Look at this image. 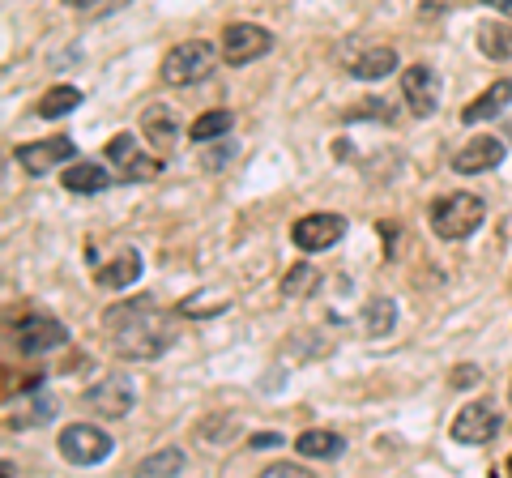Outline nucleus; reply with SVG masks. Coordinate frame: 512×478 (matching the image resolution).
<instances>
[{"mask_svg": "<svg viewBox=\"0 0 512 478\" xmlns=\"http://www.w3.org/2000/svg\"><path fill=\"white\" fill-rule=\"evenodd\" d=\"M103 329H107V346L111 355L124 363H154L163 359L175 346V316L154 304V295H137L128 304H111L103 312Z\"/></svg>", "mask_w": 512, "mask_h": 478, "instance_id": "obj_1", "label": "nucleus"}, {"mask_svg": "<svg viewBox=\"0 0 512 478\" xmlns=\"http://www.w3.org/2000/svg\"><path fill=\"white\" fill-rule=\"evenodd\" d=\"M218 52H222V47L205 43V39H184V43H175L171 52L163 56L158 77H163L167 86H201L205 77H214Z\"/></svg>", "mask_w": 512, "mask_h": 478, "instance_id": "obj_2", "label": "nucleus"}, {"mask_svg": "<svg viewBox=\"0 0 512 478\" xmlns=\"http://www.w3.org/2000/svg\"><path fill=\"white\" fill-rule=\"evenodd\" d=\"M483 218H487V205L474 193H448L431 205V231L440 239H448V244L470 239L478 227H483Z\"/></svg>", "mask_w": 512, "mask_h": 478, "instance_id": "obj_3", "label": "nucleus"}, {"mask_svg": "<svg viewBox=\"0 0 512 478\" xmlns=\"http://www.w3.org/2000/svg\"><path fill=\"white\" fill-rule=\"evenodd\" d=\"M56 449H60V457L69 461V466H99V461L111 457L116 444H111V436L103 432V427H94V423H69L60 432Z\"/></svg>", "mask_w": 512, "mask_h": 478, "instance_id": "obj_4", "label": "nucleus"}, {"mask_svg": "<svg viewBox=\"0 0 512 478\" xmlns=\"http://www.w3.org/2000/svg\"><path fill=\"white\" fill-rule=\"evenodd\" d=\"M218 47H222V60L239 69V65H252V60L274 52V35L256 22H231V26H222Z\"/></svg>", "mask_w": 512, "mask_h": 478, "instance_id": "obj_5", "label": "nucleus"}, {"mask_svg": "<svg viewBox=\"0 0 512 478\" xmlns=\"http://www.w3.org/2000/svg\"><path fill=\"white\" fill-rule=\"evenodd\" d=\"M13 342H18V355H52V350H60L64 342H69V329H64L56 316H22L18 329H13Z\"/></svg>", "mask_w": 512, "mask_h": 478, "instance_id": "obj_6", "label": "nucleus"}, {"mask_svg": "<svg viewBox=\"0 0 512 478\" xmlns=\"http://www.w3.org/2000/svg\"><path fill=\"white\" fill-rule=\"evenodd\" d=\"M103 154H107V163H116L120 180H128V184L154 180V175L163 171V163H158V154H141V146H137V137H133V133L111 137Z\"/></svg>", "mask_w": 512, "mask_h": 478, "instance_id": "obj_7", "label": "nucleus"}, {"mask_svg": "<svg viewBox=\"0 0 512 478\" xmlns=\"http://www.w3.org/2000/svg\"><path fill=\"white\" fill-rule=\"evenodd\" d=\"M86 406L99 414V419H124V414L137 406V389L124 372H111L99 380V385L86 389Z\"/></svg>", "mask_w": 512, "mask_h": 478, "instance_id": "obj_8", "label": "nucleus"}, {"mask_svg": "<svg viewBox=\"0 0 512 478\" xmlns=\"http://www.w3.org/2000/svg\"><path fill=\"white\" fill-rule=\"evenodd\" d=\"M495 436H500V410H495V402H470V406L457 410V419H453L457 444L483 449V444H491Z\"/></svg>", "mask_w": 512, "mask_h": 478, "instance_id": "obj_9", "label": "nucleus"}, {"mask_svg": "<svg viewBox=\"0 0 512 478\" xmlns=\"http://www.w3.org/2000/svg\"><path fill=\"white\" fill-rule=\"evenodd\" d=\"M402 99L410 107V116H436L440 111V73L431 65H410L402 69Z\"/></svg>", "mask_w": 512, "mask_h": 478, "instance_id": "obj_10", "label": "nucleus"}, {"mask_svg": "<svg viewBox=\"0 0 512 478\" xmlns=\"http://www.w3.org/2000/svg\"><path fill=\"white\" fill-rule=\"evenodd\" d=\"M73 158H77L73 137H43V141H22L18 146V163L30 175H47L52 167H69Z\"/></svg>", "mask_w": 512, "mask_h": 478, "instance_id": "obj_11", "label": "nucleus"}, {"mask_svg": "<svg viewBox=\"0 0 512 478\" xmlns=\"http://www.w3.org/2000/svg\"><path fill=\"white\" fill-rule=\"evenodd\" d=\"M346 235V218L342 214H303L295 227H291V239H295V248L299 252H325L333 248L338 239Z\"/></svg>", "mask_w": 512, "mask_h": 478, "instance_id": "obj_12", "label": "nucleus"}, {"mask_svg": "<svg viewBox=\"0 0 512 478\" xmlns=\"http://www.w3.org/2000/svg\"><path fill=\"white\" fill-rule=\"evenodd\" d=\"M141 274H146V261H141V252L133 244H120L111 257L94 269V282L103 286V291H128Z\"/></svg>", "mask_w": 512, "mask_h": 478, "instance_id": "obj_13", "label": "nucleus"}, {"mask_svg": "<svg viewBox=\"0 0 512 478\" xmlns=\"http://www.w3.org/2000/svg\"><path fill=\"white\" fill-rule=\"evenodd\" d=\"M500 163H504V141L491 137V133L470 137L466 146L453 154V171H457V175H483V171L500 167Z\"/></svg>", "mask_w": 512, "mask_h": 478, "instance_id": "obj_14", "label": "nucleus"}, {"mask_svg": "<svg viewBox=\"0 0 512 478\" xmlns=\"http://www.w3.org/2000/svg\"><path fill=\"white\" fill-rule=\"evenodd\" d=\"M180 120H175V111L167 103H150L146 111H141V137L154 146V154H171L175 146H180Z\"/></svg>", "mask_w": 512, "mask_h": 478, "instance_id": "obj_15", "label": "nucleus"}, {"mask_svg": "<svg viewBox=\"0 0 512 478\" xmlns=\"http://www.w3.org/2000/svg\"><path fill=\"white\" fill-rule=\"evenodd\" d=\"M60 184L69 188V193L94 197V193H107L111 188V171L103 163H94V158H73V163L64 167V175H60Z\"/></svg>", "mask_w": 512, "mask_h": 478, "instance_id": "obj_16", "label": "nucleus"}, {"mask_svg": "<svg viewBox=\"0 0 512 478\" xmlns=\"http://www.w3.org/2000/svg\"><path fill=\"white\" fill-rule=\"evenodd\" d=\"M508 107H512V82L504 77V82H495V86H487L483 94H478V99L461 111V120H466V124H483V120H495Z\"/></svg>", "mask_w": 512, "mask_h": 478, "instance_id": "obj_17", "label": "nucleus"}, {"mask_svg": "<svg viewBox=\"0 0 512 478\" xmlns=\"http://www.w3.org/2000/svg\"><path fill=\"white\" fill-rule=\"evenodd\" d=\"M295 453L312 457V461H338L346 453V440L338 432H320V427H312V432L295 436Z\"/></svg>", "mask_w": 512, "mask_h": 478, "instance_id": "obj_18", "label": "nucleus"}, {"mask_svg": "<svg viewBox=\"0 0 512 478\" xmlns=\"http://www.w3.org/2000/svg\"><path fill=\"white\" fill-rule=\"evenodd\" d=\"M393 69H397V52H393V47H367V52L355 56L350 77H359V82H380V77H389Z\"/></svg>", "mask_w": 512, "mask_h": 478, "instance_id": "obj_19", "label": "nucleus"}, {"mask_svg": "<svg viewBox=\"0 0 512 478\" xmlns=\"http://www.w3.org/2000/svg\"><path fill=\"white\" fill-rule=\"evenodd\" d=\"M235 436H239L235 414H210V419L197 423V440H201V449H210V453H222Z\"/></svg>", "mask_w": 512, "mask_h": 478, "instance_id": "obj_20", "label": "nucleus"}, {"mask_svg": "<svg viewBox=\"0 0 512 478\" xmlns=\"http://www.w3.org/2000/svg\"><path fill=\"white\" fill-rule=\"evenodd\" d=\"M231 124H235L231 111L227 107H214V111H201V116L188 124V137L201 141V146H210V141H222V137L231 133Z\"/></svg>", "mask_w": 512, "mask_h": 478, "instance_id": "obj_21", "label": "nucleus"}, {"mask_svg": "<svg viewBox=\"0 0 512 478\" xmlns=\"http://www.w3.org/2000/svg\"><path fill=\"white\" fill-rule=\"evenodd\" d=\"M393 325H397V304H393V299H384V295L367 299V308H363V329H367V338H389Z\"/></svg>", "mask_w": 512, "mask_h": 478, "instance_id": "obj_22", "label": "nucleus"}, {"mask_svg": "<svg viewBox=\"0 0 512 478\" xmlns=\"http://www.w3.org/2000/svg\"><path fill=\"white\" fill-rule=\"evenodd\" d=\"M82 107V90L77 86H52L39 99V116L43 120H60V116H69V111Z\"/></svg>", "mask_w": 512, "mask_h": 478, "instance_id": "obj_23", "label": "nucleus"}, {"mask_svg": "<svg viewBox=\"0 0 512 478\" xmlns=\"http://www.w3.org/2000/svg\"><path fill=\"white\" fill-rule=\"evenodd\" d=\"M478 52L491 60H508L512 56V30L504 22H483L478 26Z\"/></svg>", "mask_w": 512, "mask_h": 478, "instance_id": "obj_24", "label": "nucleus"}, {"mask_svg": "<svg viewBox=\"0 0 512 478\" xmlns=\"http://www.w3.org/2000/svg\"><path fill=\"white\" fill-rule=\"evenodd\" d=\"M231 308V299L222 295V291H197L192 299H184V316L188 321H205V316H218V312H227Z\"/></svg>", "mask_w": 512, "mask_h": 478, "instance_id": "obj_25", "label": "nucleus"}, {"mask_svg": "<svg viewBox=\"0 0 512 478\" xmlns=\"http://www.w3.org/2000/svg\"><path fill=\"white\" fill-rule=\"evenodd\" d=\"M184 466H188V457H184V449H158L154 457H146L137 466V474H146V478H154V474H184Z\"/></svg>", "mask_w": 512, "mask_h": 478, "instance_id": "obj_26", "label": "nucleus"}, {"mask_svg": "<svg viewBox=\"0 0 512 478\" xmlns=\"http://www.w3.org/2000/svg\"><path fill=\"white\" fill-rule=\"evenodd\" d=\"M316 282H320L316 269H312L308 261H299V265H291V274L282 278V295H286V299H303V295L316 291Z\"/></svg>", "mask_w": 512, "mask_h": 478, "instance_id": "obj_27", "label": "nucleus"}, {"mask_svg": "<svg viewBox=\"0 0 512 478\" xmlns=\"http://www.w3.org/2000/svg\"><path fill=\"white\" fill-rule=\"evenodd\" d=\"M231 154H235V141H227V146H214V150H205L201 163L210 167V171H222V167H227V158H231Z\"/></svg>", "mask_w": 512, "mask_h": 478, "instance_id": "obj_28", "label": "nucleus"}, {"mask_svg": "<svg viewBox=\"0 0 512 478\" xmlns=\"http://www.w3.org/2000/svg\"><path fill=\"white\" fill-rule=\"evenodd\" d=\"M478 380H483V372H478V363H461V368L453 372V385H457V389H474Z\"/></svg>", "mask_w": 512, "mask_h": 478, "instance_id": "obj_29", "label": "nucleus"}, {"mask_svg": "<svg viewBox=\"0 0 512 478\" xmlns=\"http://www.w3.org/2000/svg\"><path fill=\"white\" fill-rule=\"evenodd\" d=\"M265 478H308V470L295 466V461H274V466L265 470Z\"/></svg>", "mask_w": 512, "mask_h": 478, "instance_id": "obj_30", "label": "nucleus"}, {"mask_svg": "<svg viewBox=\"0 0 512 478\" xmlns=\"http://www.w3.org/2000/svg\"><path fill=\"white\" fill-rule=\"evenodd\" d=\"M248 444H252V449H278L282 436L278 432H256V436H248Z\"/></svg>", "mask_w": 512, "mask_h": 478, "instance_id": "obj_31", "label": "nucleus"}, {"mask_svg": "<svg viewBox=\"0 0 512 478\" xmlns=\"http://www.w3.org/2000/svg\"><path fill=\"white\" fill-rule=\"evenodd\" d=\"M487 9H495V13H504V18H512V0H483Z\"/></svg>", "mask_w": 512, "mask_h": 478, "instance_id": "obj_32", "label": "nucleus"}, {"mask_svg": "<svg viewBox=\"0 0 512 478\" xmlns=\"http://www.w3.org/2000/svg\"><path fill=\"white\" fill-rule=\"evenodd\" d=\"M64 5H69V9H99L103 0H64Z\"/></svg>", "mask_w": 512, "mask_h": 478, "instance_id": "obj_33", "label": "nucleus"}, {"mask_svg": "<svg viewBox=\"0 0 512 478\" xmlns=\"http://www.w3.org/2000/svg\"><path fill=\"white\" fill-rule=\"evenodd\" d=\"M508 474H512V457H508Z\"/></svg>", "mask_w": 512, "mask_h": 478, "instance_id": "obj_34", "label": "nucleus"}, {"mask_svg": "<svg viewBox=\"0 0 512 478\" xmlns=\"http://www.w3.org/2000/svg\"><path fill=\"white\" fill-rule=\"evenodd\" d=\"M508 402H512V385H508Z\"/></svg>", "mask_w": 512, "mask_h": 478, "instance_id": "obj_35", "label": "nucleus"}, {"mask_svg": "<svg viewBox=\"0 0 512 478\" xmlns=\"http://www.w3.org/2000/svg\"><path fill=\"white\" fill-rule=\"evenodd\" d=\"M508 133H512V124H508Z\"/></svg>", "mask_w": 512, "mask_h": 478, "instance_id": "obj_36", "label": "nucleus"}]
</instances>
